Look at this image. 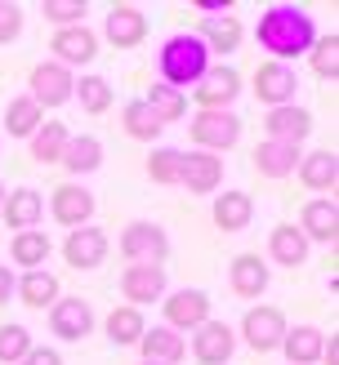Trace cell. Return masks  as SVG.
<instances>
[{
	"mask_svg": "<svg viewBox=\"0 0 339 365\" xmlns=\"http://www.w3.org/2000/svg\"><path fill=\"white\" fill-rule=\"evenodd\" d=\"M116 250L125 263H166L170 259V232L152 223V218H134V223H125L121 236H116Z\"/></svg>",
	"mask_w": 339,
	"mask_h": 365,
	"instance_id": "3957f363",
	"label": "cell"
},
{
	"mask_svg": "<svg viewBox=\"0 0 339 365\" xmlns=\"http://www.w3.org/2000/svg\"><path fill=\"white\" fill-rule=\"evenodd\" d=\"M143 330H148V321H143V312H138V307H130V303H121V307H112V312L103 317V334L112 339L116 348H130V343H138Z\"/></svg>",
	"mask_w": 339,
	"mask_h": 365,
	"instance_id": "4dcf8cb0",
	"label": "cell"
},
{
	"mask_svg": "<svg viewBox=\"0 0 339 365\" xmlns=\"http://www.w3.org/2000/svg\"><path fill=\"white\" fill-rule=\"evenodd\" d=\"M138 352H143V361H156V365H178V361L188 356V339H183V334H174L170 325H152V330H143Z\"/></svg>",
	"mask_w": 339,
	"mask_h": 365,
	"instance_id": "d4e9b609",
	"label": "cell"
},
{
	"mask_svg": "<svg viewBox=\"0 0 339 365\" xmlns=\"http://www.w3.org/2000/svg\"><path fill=\"white\" fill-rule=\"evenodd\" d=\"M192 9L201 18H223V14H232V0H192Z\"/></svg>",
	"mask_w": 339,
	"mask_h": 365,
	"instance_id": "ee69618b",
	"label": "cell"
},
{
	"mask_svg": "<svg viewBox=\"0 0 339 365\" xmlns=\"http://www.w3.org/2000/svg\"><path fill=\"white\" fill-rule=\"evenodd\" d=\"M321 361H326V365H339V339H335V334L321 343Z\"/></svg>",
	"mask_w": 339,
	"mask_h": 365,
	"instance_id": "bcb514c9",
	"label": "cell"
},
{
	"mask_svg": "<svg viewBox=\"0 0 339 365\" xmlns=\"http://www.w3.org/2000/svg\"><path fill=\"white\" fill-rule=\"evenodd\" d=\"M27 352H31V330L27 325H18V321L0 325V365H18Z\"/></svg>",
	"mask_w": 339,
	"mask_h": 365,
	"instance_id": "ab89813d",
	"label": "cell"
},
{
	"mask_svg": "<svg viewBox=\"0 0 339 365\" xmlns=\"http://www.w3.org/2000/svg\"><path fill=\"white\" fill-rule=\"evenodd\" d=\"M67 138H71V130H67L63 120H45L41 130L27 138V143H31V160H36V165H59Z\"/></svg>",
	"mask_w": 339,
	"mask_h": 365,
	"instance_id": "d6a6232c",
	"label": "cell"
},
{
	"mask_svg": "<svg viewBox=\"0 0 339 365\" xmlns=\"http://www.w3.org/2000/svg\"><path fill=\"white\" fill-rule=\"evenodd\" d=\"M255 98L273 112V107H290L295 103V94H299V71H295V63H259V71H255Z\"/></svg>",
	"mask_w": 339,
	"mask_h": 365,
	"instance_id": "9c48e42d",
	"label": "cell"
},
{
	"mask_svg": "<svg viewBox=\"0 0 339 365\" xmlns=\"http://www.w3.org/2000/svg\"><path fill=\"white\" fill-rule=\"evenodd\" d=\"M285 317L277 312V307H268V303H255L250 312L241 317V325H237V343H246L250 352H277L281 348V339H285Z\"/></svg>",
	"mask_w": 339,
	"mask_h": 365,
	"instance_id": "8992f818",
	"label": "cell"
},
{
	"mask_svg": "<svg viewBox=\"0 0 339 365\" xmlns=\"http://www.w3.org/2000/svg\"><path fill=\"white\" fill-rule=\"evenodd\" d=\"M308 236H303L295 223H277L273 232H268V259H273L277 267H303V263H308Z\"/></svg>",
	"mask_w": 339,
	"mask_h": 365,
	"instance_id": "44dd1931",
	"label": "cell"
},
{
	"mask_svg": "<svg viewBox=\"0 0 339 365\" xmlns=\"http://www.w3.org/2000/svg\"><path fill=\"white\" fill-rule=\"evenodd\" d=\"M18 36H23V9H18V5H5V0H0V45L18 41Z\"/></svg>",
	"mask_w": 339,
	"mask_h": 365,
	"instance_id": "b9f144b4",
	"label": "cell"
},
{
	"mask_svg": "<svg viewBox=\"0 0 339 365\" xmlns=\"http://www.w3.org/2000/svg\"><path fill=\"white\" fill-rule=\"evenodd\" d=\"M161 307H166V325L174 334H192L196 325L210 321V294L196 285H183V289H170L166 299H161Z\"/></svg>",
	"mask_w": 339,
	"mask_h": 365,
	"instance_id": "30bf717a",
	"label": "cell"
},
{
	"mask_svg": "<svg viewBox=\"0 0 339 365\" xmlns=\"http://www.w3.org/2000/svg\"><path fill=\"white\" fill-rule=\"evenodd\" d=\"M138 365H156V361H138Z\"/></svg>",
	"mask_w": 339,
	"mask_h": 365,
	"instance_id": "c3c4849f",
	"label": "cell"
},
{
	"mask_svg": "<svg viewBox=\"0 0 339 365\" xmlns=\"http://www.w3.org/2000/svg\"><path fill=\"white\" fill-rule=\"evenodd\" d=\"M299 232L308 236V245H335V236H339V205H335V196H313L308 205H303L299 214Z\"/></svg>",
	"mask_w": 339,
	"mask_h": 365,
	"instance_id": "ffe728a7",
	"label": "cell"
},
{
	"mask_svg": "<svg viewBox=\"0 0 339 365\" xmlns=\"http://www.w3.org/2000/svg\"><path fill=\"white\" fill-rule=\"evenodd\" d=\"M59 165L71 174V182L89 178L94 170H103V143H98L94 134H71V138H67V148H63V160H59Z\"/></svg>",
	"mask_w": 339,
	"mask_h": 365,
	"instance_id": "cb8c5ba5",
	"label": "cell"
},
{
	"mask_svg": "<svg viewBox=\"0 0 339 365\" xmlns=\"http://www.w3.org/2000/svg\"><path fill=\"white\" fill-rule=\"evenodd\" d=\"M143 103L152 107V116H156L161 125H178V120L188 116V94H178V89L161 85V81H152V89L143 94Z\"/></svg>",
	"mask_w": 339,
	"mask_h": 365,
	"instance_id": "8d00e7d4",
	"label": "cell"
},
{
	"mask_svg": "<svg viewBox=\"0 0 339 365\" xmlns=\"http://www.w3.org/2000/svg\"><path fill=\"white\" fill-rule=\"evenodd\" d=\"M321 343H326V334H321L317 325H295V330H285V339H281L285 365H317L321 361Z\"/></svg>",
	"mask_w": 339,
	"mask_h": 365,
	"instance_id": "f546056e",
	"label": "cell"
},
{
	"mask_svg": "<svg viewBox=\"0 0 339 365\" xmlns=\"http://www.w3.org/2000/svg\"><path fill=\"white\" fill-rule=\"evenodd\" d=\"M71 89H76V71H67L63 63H54V58L36 63L31 76H27V98L41 107V112H45V107L71 103Z\"/></svg>",
	"mask_w": 339,
	"mask_h": 365,
	"instance_id": "52a82bcc",
	"label": "cell"
},
{
	"mask_svg": "<svg viewBox=\"0 0 339 365\" xmlns=\"http://www.w3.org/2000/svg\"><path fill=\"white\" fill-rule=\"evenodd\" d=\"M188 94L196 103V112H232V103L241 98V71L232 63H210L206 76L196 81Z\"/></svg>",
	"mask_w": 339,
	"mask_h": 365,
	"instance_id": "277c9868",
	"label": "cell"
},
{
	"mask_svg": "<svg viewBox=\"0 0 339 365\" xmlns=\"http://www.w3.org/2000/svg\"><path fill=\"white\" fill-rule=\"evenodd\" d=\"M299 156H303V148H290V143L263 138L250 160H255V170H259L263 178H290V174L299 170Z\"/></svg>",
	"mask_w": 339,
	"mask_h": 365,
	"instance_id": "f1b7e54d",
	"label": "cell"
},
{
	"mask_svg": "<svg viewBox=\"0 0 339 365\" xmlns=\"http://www.w3.org/2000/svg\"><path fill=\"white\" fill-rule=\"evenodd\" d=\"M232 352H237V330L228 321H206L192 330V361L196 365H228Z\"/></svg>",
	"mask_w": 339,
	"mask_h": 365,
	"instance_id": "4fadbf2b",
	"label": "cell"
},
{
	"mask_svg": "<svg viewBox=\"0 0 339 365\" xmlns=\"http://www.w3.org/2000/svg\"><path fill=\"white\" fill-rule=\"evenodd\" d=\"M49 53H54V63H63L67 71L89 67L98 58V31H89L85 23L81 27H59L54 41H49Z\"/></svg>",
	"mask_w": 339,
	"mask_h": 365,
	"instance_id": "9a60e30c",
	"label": "cell"
},
{
	"mask_svg": "<svg viewBox=\"0 0 339 365\" xmlns=\"http://www.w3.org/2000/svg\"><path fill=\"white\" fill-rule=\"evenodd\" d=\"M71 98L81 103V112L85 116H103L107 107H112V81L107 76H98V71H85V76L76 81V89H71Z\"/></svg>",
	"mask_w": 339,
	"mask_h": 365,
	"instance_id": "836d02e7",
	"label": "cell"
},
{
	"mask_svg": "<svg viewBox=\"0 0 339 365\" xmlns=\"http://www.w3.org/2000/svg\"><path fill=\"white\" fill-rule=\"evenodd\" d=\"M5 196H9V187H5V178H0V205H5Z\"/></svg>",
	"mask_w": 339,
	"mask_h": 365,
	"instance_id": "7dc6e473",
	"label": "cell"
},
{
	"mask_svg": "<svg viewBox=\"0 0 339 365\" xmlns=\"http://www.w3.org/2000/svg\"><path fill=\"white\" fill-rule=\"evenodd\" d=\"M178 187H188L192 196H210L223 187V156L214 152H183V170H178Z\"/></svg>",
	"mask_w": 339,
	"mask_h": 365,
	"instance_id": "2e32d148",
	"label": "cell"
},
{
	"mask_svg": "<svg viewBox=\"0 0 339 365\" xmlns=\"http://www.w3.org/2000/svg\"><path fill=\"white\" fill-rule=\"evenodd\" d=\"M41 125H45V112H41V107H36L27 94H18V98L5 103V134H9V138H31Z\"/></svg>",
	"mask_w": 339,
	"mask_h": 365,
	"instance_id": "d590c367",
	"label": "cell"
},
{
	"mask_svg": "<svg viewBox=\"0 0 339 365\" xmlns=\"http://www.w3.org/2000/svg\"><path fill=\"white\" fill-rule=\"evenodd\" d=\"M18 365H63V352H59V348H41V343H31V352L18 361Z\"/></svg>",
	"mask_w": 339,
	"mask_h": 365,
	"instance_id": "7bdbcfd3",
	"label": "cell"
},
{
	"mask_svg": "<svg viewBox=\"0 0 339 365\" xmlns=\"http://www.w3.org/2000/svg\"><path fill=\"white\" fill-rule=\"evenodd\" d=\"M178 170H183V148H152L148 156V178L156 187H178Z\"/></svg>",
	"mask_w": 339,
	"mask_h": 365,
	"instance_id": "74e56055",
	"label": "cell"
},
{
	"mask_svg": "<svg viewBox=\"0 0 339 365\" xmlns=\"http://www.w3.org/2000/svg\"><path fill=\"white\" fill-rule=\"evenodd\" d=\"M14 294L23 299V307H36V312H45V307H54L63 299V289H59V277H54L49 267H36V272H23L14 285Z\"/></svg>",
	"mask_w": 339,
	"mask_h": 365,
	"instance_id": "484cf974",
	"label": "cell"
},
{
	"mask_svg": "<svg viewBox=\"0 0 339 365\" xmlns=\"http://www.w3.org/2000/svg\"><path fill=\"white\" fill-rule=\"evenodd\" d=\"M49 236L45 232H14V241H9V259L14 267H23V272H36V267H45L49 263Z\"/></svg>",
	"mask_w": 339,
	"mask_h": 365,
	"instance_id": "1f68e13d",
	"label": "cell"
},
{
	"mask_svg": "<svg viewBox=\"0 0 339 365\" xmlns=\"http://www.w3.org/2000/svg\"><path fill=\"white\" fill-rule=\"evenodd\" d=\"M308 63H313V71L321 81H339V36L330 31V36H317L313 41V49H308Z\"/></svg>",
	"mask_w": 339,
	"mask_h": 365,
	"instance_id": "f35d334b",
	"label": "cell"
},
{
	"mask_svg": "<svg viewBox=\"0 0 339 365\" xmlns=\"http://www.w3.org/2000/svg\"><path fill=\"white\" fill-rule=\"evenodd\" d=\"M14 285H18V277H14V272H9L5 263H0V307H5V303L14 299Z\"/></svg>",
	"mask_w": 339,
	"mask_h": 365,
	"instance_id": "f6af8a7d",
	"label": "cell"
},
{
	"mask_svg": "<svg viewBox=\"0 0 339 365\" xmlns=\"http://www.w3.org/2000/svg\"><path fill=\"white\" fill-rule=\"evenodd\" d=\"M121 294L130 307H138L143 312V303H161L170 294V277H166V267H156V263H130L121 272Z\"/></svg>",
	"mask_w": 339,
	"mask_h": 365,
	"instance_id": "8fae6325",
	"label": "cell"
},
{
	"mask_svg": "<svg viewBox=\"0 0 339 365\" xmlns=\"http://www.w3.org/2000/svg\"><path fill=\"white\" fill-rule=\"evenodd\" d=\"M299 182L308 192H335V182H339V156L330 148H317L308 156H299Z\"/></svg>",
	"mask_w": 339,
	"mask_h": 365,
	"instance_id": "83f0119b",
	"label": "cell"
},
{
	"mask_svg": "<svg viewBox=\"0 0 339 365\" xmlns=\"http://www.w3.org/2000/svg\"><path fill=\"white\" fill-rule=\"evenodd\" d=\"M188 138L196 152H214L223 156L228 148L241 143V116L237 112H196L188 120Z\"/></svg>",
	"mask_w": 339,
	"mask_h": 365,
	"instance_id": "5b68a950",
	"label": "cell"
},
{
	"mask_svg": "<svg viewBox=\"0 0 339 365\" xmlns=\"http://www.w3.org/2000/svg\"><path fill=\"white\" fill-rule=\"evenodd\" d=\"M107 250H112L107 232H103L98 223H85V227H76V232H67L63 259H67V267H76V272H94V267H103Z\"/></svg>",
	"mask_w": 339,
	"mask_h": 365,
	"instance_id": "5bb4252c",
	"label": "cell"
},
{
	"mask_svg": "<svg viewBox=\"0 0 339 365\" xmlns=\"http://www.w3.org/2000/svg\"><path fill=\"white\" fill-rule=\"evenodd\" d=\"M94 325H98V317H94V303H89V299H59L49 307V334L63 339V343L89 339Z\"/></svg>",
	"mask_w": 339,
	"mask_h": 365,
	"instance_id": "7c38bea8",
	"label": "cell"
},
{
	"mask_svg": "<svg viewBox=\"0 0 339 365\" xmlns=\"http://www.w3.org/2000/svg\"><path fill=\"white\" fill-rule=\"evenodd\" d=\"M268 281H273V267H268V259H259V254H237V259L228 263V289L237 299H263Z\"/></svg>",
	"mask_w": 339,
	"mask_h": 365,
	"instance_id": "d6986e66",
	"label": "cell"
},
{
	"mask_svg": "<svg viewBox=\"0 0 339 365\" xmlns=\"http://www.w3.org/2000/svg\"><path fill=\"white\" fill-rule=\"evenodd\" d=\"M41 14L59 27H81L85 18V0H41Z\"/></svg>",
	"mask_w": 339,
	"mask_h": 365,
	"instance_id": "60d3db41",
	"label": "cell"
},
{
	"mask_svg": "<svg viewBox=\"0 0 339 365\" xmlns=\"http://www.w3.org/2000/svg\"><path fill=\"white\" fill-rule=\"evenodd\" d=\"M214 58L206 53V45L196 41V31H174V36H166L161 41V49H156V71H161V85H170V89H192L196 81L206 76V67H210Z\"/></svg>",
	"mask_w": 339,
	"mask_h": 365,
	"instance_id": "7a4b0ae2",
	"label": "cell"
},
{
	"mask_svg": "<svg viewBox=\"0 0 339 365\" xmlns=\"http://www.w3.org/2000/svg\"><path fill=\"white\" fill-rule=\"evenodd\" d=\"M143 36H148V14L138 5H112L103 18V41L116 45V49H134L143 45Z\"/></svg>",
	"mask_w": 339,
	"mask_h": 365,
	"instance_id": "ac0fdd59",
	"label": "cell"
},
{
	"mask_svg": "<svg viewBox=\"0 0 339 365\" xmlns=\"http://www.w3.org/2000/svg\"><path fill=\"white\" fill-rule=\"evenodd\" d=\"M196 41L206 45V53L214 58V53H237L241 41H246V27H241V18H201V27H196Z\"/></svg>",
	"mask_w": 339,
	"mask_h": 365,
	"instance_id": "603a6c76",
	"label": "cell"
},
{
	"mask_svg": "<svg viewBox=\"0 0 339 365\" xmlns=\"http://www.w3.org/2000/svg\"><path fill=\"white\" fill-rule=\"evenodd\" d=\"M94 210H98V200L85 182H63V187L49 192V214H54V223L67 227V232L94 223Z\"/></svg>",
	"mask_w": 339,
	"mask_h": 365,
	"instance_id": "ba28073f",
	"label": "cell"
},
{
	"mask_svg": "<svg viewBox=\"0 0 339 365\" xmlns=\"http://www.w3.org/2000/svg\"><path fill=\"white\" fill-rule=\"evenodd\" d=\"M0 218H5L14 232H31V227L45 218V192H36V187H14V192L5 196V205H0Z\"/></svg>",
	"mask_w": 339,
	"mask_h": 365,
	"instance_id": "7402d4cb",
	"label": "cell"
},
{
	"mask_svg": "<svg viewBox=\"0 0 339 365\" xmlns=\"http://www.w3.org/2000/svg\"><path fill=\"white\" fill-rule=\"evenodd\" d=\"M121 125H125V134H130L134 143H156L161 134H166V125L152 116V107L143 98H130L121 107Z\"/></svg>",
	"mask_w": 339,
	"mask_h": 365,
	"instance_id": "e575fe53",
	"label": "cell"
},
{
	"mask_svg": "<svg viewBox=\"0 0 339 365\" xmlns=\"http://www.w3.org/2000/svg\"><path fill=\"white\" fill-rule=\"evenodd\" d=\"M255 41L273 53V63H295L299 53H308L317 41V27L308 9L299 5H273L259 14V27H255Z\"/></svg>",
	"mask_w": 339,
	"mask_h": 365,
	"instance_id": "6da1fadb",
	"label": "cell"
},
{
	"mask_svg": "<svg viewBox=\"0 0 339 365\" xmlns=\"http://www.w3.org/2000/svg\"><path fill=\"white\" fill-rule=\"evenodd\" d=\"M210 218L219 232H246L255 223V200H250V192H223V196H214Z\"/></svg>",
	"mask_w": 339,
	"mask_h": 365,
	"instance_id": "4316f807",
	"label": "cell"
},
{
	"mask_svg": "<svg viewBox=\"0 0 339 365\" xmlns=\"http://www.w3.org/2000/svg\"><path fill=\"white\" fill-rule=\"evenodd\" d=\"M263 134L273 138V143H290V148H303V143H308V134H313V112H308V107H299V103H290V107H273V112L263 116Z\"/></svg>",
	"mask_w": 339,
	"mask_h": 365,
	"instance_id": "e0dca14e",
	"label": "cell"
}]
</instances>
